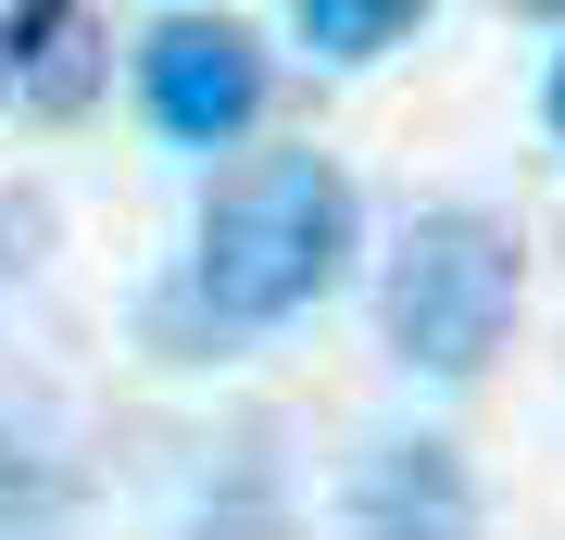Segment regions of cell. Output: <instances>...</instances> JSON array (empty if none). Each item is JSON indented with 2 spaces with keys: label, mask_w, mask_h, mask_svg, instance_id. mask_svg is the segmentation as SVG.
<instances>
[{
  "label": "cell",
  "mask_w": 565,
  "mask_h": 540,
  "mask_svg": "<svg viewBox=\"0 0 565 540\" xmlns=\"http://www.w3.org/2000/svg\"><path fill=\"white\" fill-rule=\"evenodd\" d=\"M352 226H364V201H352V177H340V151L264 139V151H239V163L202 189L189 301H202L226 340H239V327H289V315H315V301L340 289Z\"/></svg>",
  "instance_id": "1"
},
{
  "label": "cell",
  "mask_w": 565,
  "mask_h": 540,
  "mask_svg": "<svg viewBox=\"0 0 565 540\" xmlns=\"http://www.w3.org/2000/svg\"><path fill=\"white\" fill-rule=\"evenodd\" d=\"M527 301V252L490 201H415L403 240L377 264V340L415 364V378H478L490 352L515 340Z\"/></svg>",
  "instance_id": "2"
},
{
  "label": "cell",
  "mask_w": 565,
  "mask_h": 540,
  "mask_svg": "<svg viewBox=\"0 0 565 540\" xmlns=\"http://www.w3.org/2000/svg\"><path fill=\"white\" fill-rule=\"evenodd\" d=\"M139 114H151L177 151L239 139V126L264 114V51H252V25H226V13H151V25H139Z\"/></svg>",
  "instance_id": "3"
},
{
  "label": "cell",
  "mask_w": 565,
  "mask_h": 540,
  "mask_svg": "<svg viewBox=\"0 0 565 540\" xmlns=\"http://www.w3.org/2000/svg\"><path fill=\"white\" fill-rule=\"evenodd\" d=\"M340 528H352V540H490V502H478V465H465L452 441L403 427V441L364 453Z\"/></svg>",
  "instance_id": "4"
},
{
  "label": "cell",
  "mask_w": 565,
  "mask_h": 540,
  "mask_svg": "<svg viewBox=\"0 0 565 540\" xmlns=\"http://www.w3.org/2000/svg\"><path fill=\"white\" fill-rule=\"evenodd\" d=\"M189 540H289V478H277V453H226L214 490H202V516H189Z\"/></svg>",
  "instance_id": "5"
},
{
  "label": "cell",
  "mask_w": 565,
  "mask_h": 540,
  "mask_svg": "<svg viewBox=\"0 0 565 540\" xmlns=\"http://www.w3.org/2000/svg\"><path fill=\"white\" fill-rule=\"evenodd\" d=\"M415 0H302V51L315 63H377V51H403L415 39Z\"/></svg>",
  "instance_id": "6"
},
{
  "label": "cell",
  "mask_w": 565,
  "mask_h": 540,
  "mask_svg": "<svg viewBox=\"0 0 565 540\" xmlns=\"http://www.w3.org/2000/svg\"><path fill=\"white\" fill-rule=\"evenodd\" d=\"M541 126L565 139V51H553V76H541Z\"/></svg>",
  "instance_id": "7"
}]
</instances>
